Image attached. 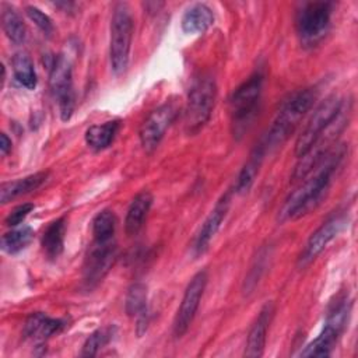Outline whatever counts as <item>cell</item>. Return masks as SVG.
Here are the masks:
<instances>
[{
	"label": "cell",
	"mask_w": 358,
	"mask_h": 358,
	"mask_svg": "<svg viewBox=\"0 0 358 358\" xmlns=\"http://www.w3.org/2000/svg\"><path fill=\"white\" fill-rule=\"evenodd\" d=\"M344 155V145H331L301 180V185L285 199L278 211V220H295L315 210L326 196L333 173L338 168Z\"/></svg>",
	"instance_id": "6da1fadb"
},
{
	"label": "cell",
	"mask_w": 358,
	"mask_h": 358,
	"mask_svg": "<svg viewBox=\"0 0 358 358\" xmlns=\"http://www.w3.org/2000/svg\"><path fill=\"white\" fill-rule=\"evenodd\" d=\"M316 96L317 92L315 88H305L291 95V98L280 109L268 131L259 143L266 154L281 145L289 137L305 113L313 106Z\"/></svg>",
	"instance_id": "7a4b0ae2"
},
{
	"label": "cell",
	"mask_w": 358,
	"mask_h": 358,
	"mask_svg": "<svg viewBox=\"0 0 358 358\" xmlns=\"http://www.w3.org/2000/svg\"><path fill=\"white\" fill-rule=\"evenodd\" d=\"M351 312V302L348 295H340L336 298V302L331 303L322 333L309 343L301 357H329L341 336L343 330L347 326L348 316Z\"/></svg>",
	"instance_id": "3957f363"
},
{
	"label": "cell",
	"mask_w": 358,
	"mask_h": 358,
	"mask_svg": "<svg viewBox=\"0 0 358 358\" xmlns=\"http://www.w3.org/2000/svg\"><path fill=\"white\" fill-rule=\"evenodd\" d=\"M217 95L215 81L211 76L203 74L194 80L185 109V130L187 134L199 133L210 120Z\"/></svg>",
	"instance_id": "277c9868"
},
{
	"label": "cell",
	"mask_w": 358,
	"mask_h": 358,
	"mask_svg": "<svg viewBox=\"0 0 358 358\" xmlns=\"http://www.w3.org/2000/svg\"><path fill=\"white\" fill-rule=\"evenodd\" d=\"M133 36V18L124 3H117L110 20L109 57L115 74H122L129 64V53Z\"/></svg>",
	"instance_id": "5b68a950"
},
{
	"label": "cell",
	"mask_w": 358,
	"mask_h": 358,
	"mask_svg": "<svg viewBox=\"0 0 358 358\" xmlns=\"http://www.w3.org/2000/svg\"><path fill=\"white\" fill-rule=\"evenodd\" d=\"M333 3L330 1H309L305 3L296 13L295 25L301 41L306 45L319 42L330 27Z\"/></svg>",
	"instance_id": "8992f818"
},
{
	"label": "cell",
	"mask_w": 358,
	"mask_h": 358,
	"mask_svg": "<svg viewBox=\"0 0 358 358\" xmlns=\"http://www.w3.org/2000/svg\"><path fill=\"white\" fill-rule=\"evenodd\" d=\"M263 76L255 73L245 83H242L231 98V112L234 133L241 136L252 120L262 94Z\"/></svg>",
	"instance_id": "52a82bcc"
},
{
	"label": "cell",
	"mask_w": 358,
	"mask_h": 358,
	"mask_svg": "<svg viewBox=\"0 0 358 358\" xmlns=\"http://www.w3.org/2000/svg\"><path fill=\"white\" fill-rule=\"evenodd\" d=\"M343 110V101L337 95L327 96L312 113L306 127L298 136L295 143L296 157L303 155L317 140L319 137L330 127L336 120L338 113Z\"/></svg>",
	"instance_id": "ba28073f"
},
{
	"label": "cell",
	"mask_w": 358,
	"mask_h": 358,
	"mask_svg": "<svg viewBox=\"0 0 358 358\" xmlns=\"http://www.w3.org/2000/svg\"><path fill=\"white\" fill-rule=\"evenodd\" d=\"M49 87L57 99L62 120H69L74 110V90L71 62L67 56L57 55L53 59L49 73Z\"/></svg>",
	"instance_id": "9c48e42d"
},
{
	"label": "cell",
	"mask_w": 358,
	"mask_h": 358,
	"mask_svg": "<svg viewBox=\"0 0 358 358\" xmlns=\"http://www.w3.org/2000/svg\"><path fill=\"white\" fill-rule=\"evenodd\" d=\"M117 259V248L113 241L95 242L90 246L83 266V282L87 289L96 287L109 273Z\"/></svg>",
	"instance_id": "30bf717a"
},
{
	"label": "cell",
	"mask_w": 358,
	"mask_h": 358,
	"mask_svg": "<svg viewBox=\"0 0 358 358\" xmlns=\"http://www.w3.org/2000/svg\"><path fill=\"white\" fill-rule=\"evenodd\" d=\"M207 280H208L207 271L201 270V271L196 273L192 277V280L189 281V284L185 289L182 302H180L178 312L175 315V319H173V336L176 338L182 337L190 327V324L196 316V312L199 309L201 296L204 294Z\"/></svg>",
	"instance_id": "8fae6325"
},
{
	"label": "cell",
	"mask_w": 358,
	"mask_h": 358,
	"mask_svg": "<svg viewBox=\"0 0 358 358\" xmlns=\"http://www.w3.org/2000/svg\"><path fill=\"white\" fill-rule=\"evenodd\" d=\"M178 115L175 102H165L154 109L141 123L138 137L140 143L147 152H152L161 143L166 129L172 124Z\"/></svg>",
	"instance_id": "7c38bea8"
},
{
	"label": "cell",
	"mask_w": 358,
	"mask_h": 358,
	"mask_svg": "<svg viewBox=\"0 0 358 358\" xmlns=\"http://www.w3.org/2000/svg\"><path fill=\"white\" fill-rule=\"evenodd\" d=\"M348 217L344 213H337L329 217L308 239L301 256H299V266L309 264L313 259H316L323 249L333 241L347 225Z\"/></svg>",
	"instance_id": "4fadbf2b"
},
{
	"label": "cell",
	"mask_w": 358,
	"mask_h": 358,
	"mask_svg": "<svg viewBox=\"0 0 358 358\" xmlns=\"http://www.w3.org/2000/svg\"><path fill=\"white\" fill-rule=\"evenodd\" d=\"M229 204H231V192H227L217 201V204L214 206V208L211 210L208 217L204 220L200 231L197 232V236H196L194 245H193V250L196 255H201L207 250L211 239L218 232V229L227 215Z\"/></svg>",
	"instance_id": "5bb4252c"
},
{
	"label": "cell",
	"mask_w": 358,
	"mask_h": 358,
	"mask_svg": "<svg viewBox=\"0 0 358 358\" xmlns=\"http://www.w3.org/2000/svg\"><path fill=\"white\" fill-rule=\"evenodd\" d=\"M274 313V308L271 302H267L259 316L256 317L255 323L252 324L249 334H248V341H246V348H245V357L249 358H257L263 355L264 345H266V334L268 324L271 322Z\"/></svg>",
	"instance_id": "9a60e30c"
},
{
	"label": "cell",
	"mask_w": 358,
	"mask_h": 358,
	"mask_svg": "<svg viewBox=\"0 0 358 358\" xmlns=\"http://www.w3.org/2000/svg\"><path fill=\"white\" fill-rule=\"evenodd\" d=\"M126 313L131 317H137V334L141 336L147 330L148 324V306H147V287L141 282L133 284L124 302Z\"/></svg>",
	"instance_id": "2e32d148"
},
{
	"label": "cell",
	"mask_w": 358,
	"mask_h": 358,
	"mask_svg": "<svg viewBox=\"0 0 358 358\" xmlns=\"http://www.w3.org/2000/svg\"><path fill=\"white\" fill-rule=\"evenodd\" d=\"M66 326L62 319H53L42 312L31 313L24 323V334L32 340H45L55 333H59Z\"/></svg>",
	"instance_id": "e0dca14e"
},
{
	"label": "cell",
	"mask_w": 358,
	"mask_h": 358,
	"mask_svg": "<svg viewBox=\"0 0 358 358\" xmlns=\"http://www.w3.org/2000/svg\"><path fill=\"white\" fill-rule=\"evenodd\" d=\"M152 204V196L150 192L144 190L140 192L130 203L126 220H124V229L129 236L137 235L144 225V221L148 215V211Z\"/></svg>",
	"instance_id": "ac0fdd59"
},
{
	"label": "cell",
	"mask_w": 358,
	"mask_h": 358,
	"mask_svg": "<svg viewBox=\"0 0 358 358\" xmlns=\"http://www.w3.org/2000/svg\"><path fill=\"white\" fill-rule=\"evenodd\" d=\"M213 22L214 14L211 8L203 3H197L185 11L180 25L185 34L196 35L206 32L213 25Z\"/></svg>",
	"instance_id": "d6986e66"
},
{
	"label": "cell",
	"mask_w": 358,
	"mask_h": 358,
	"mask_svg": "<svg viewBox=\"0 0 358 358\" xmlns=\"http://www.w3.org/2000/svg\"><path fill=\"white\" fill-rule=\"evenodd\" d=\"M48 179V172H36L29 176L13 180V182H4L0 187V199L1 203L6 204L11 200H14L18 196L27 194L35 189H38L42 183H45Z\"/></svg>",
	"instance_id": "ffe728a7"
},
{
	"label": "cell",
	"mask_w": 358,
	"mask_h": 358,
	"mask_svg": "<svg viewBox=\"0 0 358 358\" xmlns=\"http://www.w3.org/2000/svg\"><path fill=\"white\" fill-rule=\"evenodd\" d=\"M120 127L119 120L105 122L102 124H94L85 131V143L90 148L95 151H101L110 145L115 136L117 134Z\"/></svg>",
	"instance_id": "44dd1931"
},
{
	"label": "cell",
	"mask_w": 358,
	"mask_h": 358,
	"mask_svg": "<svg viewBox=\"0 0 358 358\" xmlns=\"http://www.w3.org/2000/svg\"><path fill=\"white\" fill-rule=\"evenodd\" d=\"M264 155H266V152L257 144L253 148L249 159L246 161V164L243 165V168L241 169V172L238 175L236 183H235V187H234L235 193L243 194V193H246L252 187V185H253L256 176H257L259 168H260V165H262V162L264 159Z\"/></svg>",
	"instance_id": "7402d4cb"
},
{
	"label": "cell",
	"mask_w": 358,
	"mask_h": 358,
	"mask_svg": "<svg viewBox=\"0 0 358 358\" xmlns=\"http://www.w3.org/2000/svg\"><path fill=\"white\" fill-rule=\"evenodd\" d=\"M66 234V220L64 217L57 218L45 229L42 235V248L49 259H57L63 252Z\"/></svg>",
	"instance_id": "603a6c76"
},
{
	"label": "cell",
	"mask_w": 358,
	"mask_h": 358,
	"mask_svg": "<svg viewBox=\"0 0 358 358\" xmlns=\"http://www.w3.org/2000/svg\"><path fill=\"white\" fill-rule=\"evenodd\" d=\"M1 27L10 41L20 45L25 41V25L14 7L1 6Z\"/></svg>",
	"instance_id": "cb8c5ba5"
},
{
	"label": "cell",
	"mask_w": 358,
	"mask_h": 358,
	"mask_svg": "<svg viewBox=\"0 0 358 358\" xmlns=\"http://www.w3.org/2000/svg\"><path fill=\"white\" fill-rule=\"evenodd\" d=\"M13 73L20 85L25 87L27 90L35 88L36 73L34 69V63L27 53L18 52L13 56Z\"/></svg>",
	"instance_id": "d4e9b609"
},
{
	"label": "cell",
	"mask_w": 358,
	"mask_h": 358,
	"mask_svg": "<svg viewBox=\"0 0 358 358\" xmlns=\"http://www.w3.org/2000/svg\"><path fill=\"white\" fill-rule=\"evenodd\" d=\"M116 229V215L110 210L99 211L92 220V235L95 242L113 241Z\"/></svg>",
	"instance_id": "484cf974"
},
{
	"label": "cell",
	"mask_w": 358,
	"mask_h": 358,
	"mask_svg": "<svg viewBox=\"0 0 358 358\" xmlns=\"http://www.w3.org/2000/svg\"><path fill=\"white\" fill-rule=\"evenodd\" d=\"M32 238H34V231L31 227L24 225V227L15 228L10 232H6L1 236V249L10 255L18 253L20 250L25 249L31 243Z\"/></svg>",
	"instance_id": "4316f807"
},
{
	"label": "cell",
	"mask_w": 358,
	"mask_h": 358,
	"mask_svg": "<svg viewBox=\"0 0 358 358\" xmlns=\"http://www.w3.org/2000/svg\"><path fill=\"white\" fill-rule=\"evenodd\" d=\"M113 333H115V327H103V329H98L94 333H91L83 345L81 357L96 355L98 351L112 340Z\"/></svg>",
	"instance_id": "83f0119b"
},
{
	"label": "cell",
	"mask_w": 358,
	"mask_h": 358,
	"mask_svg": "<svg viewBox=\"0 0 358 358\" xmlns=\"http://www.w3.org/2000/svg\"><path fill=\"white\" fill-rule=\"evenodd\" d=\"M25 13L27 15L34 21V24L46 35L52 34L53 31V24H52V20L49 18L48 14H45L42 10H39L38 7H34V6H28L25 7Z\"/></svg>",
	"instance_id": "f1b7e54d"
},
{
	"label": "cell",
	"mask_w": 358,
	"mask_h": 358,
	"mask_svg": "<svg viewBox=\"0 0 358 358\" xmlns=\"http://www.w3.org/2000/svg\"><path fill=\"white\" fill-rule=\"evenodd\" d=\"M34 210V204H31V203H25V204H20V206H17L15 208H13L11 211H10V214L6 217V225H8V227H17V225H20L24 220H25V217L31 213Z\"/></svg>",
	"instance_id": "f546056e"
},
{
	"label": "cell",
	"mask_w": 358,
	"mask_h": 358,
	"mask_svg": "<svg viewBox=\"0 0 358 358\" xmlns=\"http://www.w3.org/2000/svg\"><path fill=\"white\" fill-rule=\"evenodd\" d=\"M11 150V140L7 137L6 133H1L0 136V152L6 155Z\"/></svg>",
	"instance_id": "4dcf8cb0"
}]
</instances>
